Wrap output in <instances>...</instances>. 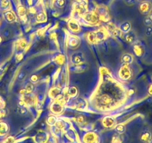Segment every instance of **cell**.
I'll return each instance as SVG.
<instances>
[{"label": "cell", "mask_w": 152, "mask_h": 143, "mask_svg": "<svg viewBox=\"0 0 152 143\" xmlns=\"http://www.w3.org/2000/svg\"><path fill=\"white\" fill-rule=\"evenodd\" d=\"M84 143H99V139L97 134L94 132H87L83 137Z\"/></svg>", "instance_id": "4"}, {"label": "cell", "mask_w": 152, "mask_h": 143, "mask_svg": "<svg viewBox=\"0 0 152 143\" xmlns=\"http://www.w3.org/2000/svg\"><path fill=\"white\" fill-rule=\"evenodd\" d=\"M68 43L70 47L72 48H76L77 46L79 45L80 40L78 37L74 35H71L69 37L68 40Z\"/></svg>", "instance_id": "12"}, {"label": "cell", "mask_w": 152, "mask_h": 143, "mask_svg": "<svg viewBox=\"0 0 152 143\" xmlns=\"http://www.w3.org/2000/svg\"><path fill=\"white\" fill-rule=\"evenodd\" d=\"M11 5L10 0H1L0 1V8L3 10L8 9Z\"/></svg>", "instance_id": "23"}, {"label": "cell", "mask_w": 152, "mask_h": 143, "mask_svg": "<svg viewBox=\"0 0 152 143\" xmlns=\"http://www.w3.org/2000/svg\"><path fill=\"white\" fill-rule=\"evenodd\" d=\"M81 1H87V0H81Z\"/></svg>", "instance_id": "43"}, {"label": "cell", "mask_w": 152, "mask_h": 143, "mask_svg": "<svg viewBox=\"0 0 152 143\" xmlns=\"http://www.w3.org/2000/svg\"><path fill=\"white\" fill-rule=\"evenodd\" d=\"M119 29H120L121 31L123 32V33H128L131 29V23H129V22H125V23H122L121 26H119Z\"/></svg>", "instance_id": "14"}, {"label": "cell", "mask_w": 152, "mask_h": 143, "mask_svg": "<svg viewBox=\"0 0 152 143\" xmlns=\"http://www.w3.org/2000/svg\"><path fill=\"white\" fill-rule=\"evenodd\" d=\"M83 18L87 23H90V24L97 25L100 22V19H99V16L94 12H88L87 11L86 14L83 15Z\"/></svg>", "instance_id": "2"}, {"label": "cell", "mask_w": 152, "mask_h": 143, "mask_svg": "<svg viewBox=\"0 0 152 143\" xmlns=\"http://www.w3.org/2000/svg\"><path fill=\"white\" fill-rule=\"evenodd\" d=\"M34 90V84L33 83L30 82V83H28L26 85L24 89V92L26 93H30L33 91Z\"/></svg>", "instance_id": "26"}, {"label": "cell", "mask_w": 152, "mask_h": 143, "mask_svg": "<svg viewBox=\"0 0 152 143\" xmlns=\"http://www.w3.org/2000/svg\"><path fill=\"white\" fill-rule=\"evenodd\" d=\"M139 9H140V13L143 15H148L151 10V4L148 1H144V2H141L139 6Z\"/></svg>", "instance_id": "5"}, {"label": "cell", "mask_w": 152, "mask_h": 143, "mask_svg": "<svg viewBox=\"0 0 152 143\" xmlns=\"http://www.w3.org/2000/svg\"><path fill=\"white\" fill-rule=\"evenodd\" d=\"M26 46V42L24 40H23H23H21V42H20V47L21 48V49H24Z\"/></svg>", "instance_id": "39"}, {"label": "cell", "mask_w": 152, "mask_h": 143, "mask_svg": "<svg viewBox=\"0 0 152 143\" xmlns=\"http://www.w3.org/2000/svg\"><path fill=\"white\" fill-rule=\"evenodd\" d=\"M31 81V83H33V84H35V83L38 82V81H39V78H38L37 75H33L31 76V78H30Z\"/></svg>", "instance_id": "34"}, {"label": "cell", "mask_w": 152, "mask_h": 143, "mask_svg": "<svg viewBox=\"0 0 152 143\" xmlns=\"http://www.w3.org/2000/svg\"><path fill=\"white\" fill-rule=\"evenodd\" d=\"M111 143H122V139H121L120 136L117 135V134H115V135L112 137Z\"/></svg>", "instance_id": "28"}, {"label": "cell", "mask_w": 152, "mask_h": 143, "mask_svg": "<svg viewBox=\"0 0 152 143\" xmlns=\"http://www.w3.org/2000/svg\"><path fill=\"white\" fill-rule=\"evenodd\" d=\"M65 0H55V5L58 8H64L65 5Z\"/></svg>", "instance_id": "30"}, {"label": "cell", "mask_w": 152, "mask_h": 143, "mask_svg": "<svg viewBox=\"0 0 152 143\" xmlns=\"http://www.w3.org/2000/svg\"><path fill=\"white\" fill-rule=\"evenodd\" d=\"M145 34L148 37H150L152 35V27L151 26H148L145 29Z\"/></svg>", "instance_id": "33"}, {"label": "cell", "mask_w": 152, "mask_h": 143, "mask_svg": "<svg viewBox=\"0 0 152 143\" xmlns=\"http://www.w3.org/2000/svg\"><path fill=\"white\" fill-rule=\"evenodd\" d=\"M75 11L76 13L81 14V15H84V14L87 12V4L86 1H81L80 0L79 2H76L74 5Z\"/></svg>", "instance_id": "3"}, {"label": "cell", "mask_w": 152, "mask_h": 143, "mask_svg": "<svg viewBox=\"0 0 152 143\" xmlns=\"http://www.w3.org/2000/svg\"><path fill=\"white\" fill-rule=\"evenodd\" d=\"M9 127L7 123L4 122H0V136H4L8 132Z\"/></svg>", "instance_id": "16"}, {"label": "cell", "mask_w": 152, "mask_h": 143, "mask_svg": "<svg viewBox=\"0 0 152 143\" xmlns=\"http://www.w3.org/2000/svg\"><path fill=\"white\" fill-rule=\"evenodd\" d=\"M37 140L38 143H46L47 142V134L45 133H41L37 136Z\"/></svg>", "instance_id": "17"}, {"label": "cell", "mask_w": 152, "mask_h": 143, "mask_svg": "<svg viewBox=\"0 0 152 143\" xmlns=\"http://www.w3.org/2000/svg\"><path fill=\"white\" fill-rule=\"evenodd\" d=\"M125 41L128 43H134L136 40L135 35H134L133 33H129V32H128V33H127L126 35H125Z\"/></svg>", "instance_id": "18"}, {"label": "cell", "mask_w": 152, "mask_h": 143, "mask_svg": "<svg viewBox=\"0 0 152 143\" xmlns=\"http://www.w3.org/2000/svg\"><path fill=\"white\" fill-rule=\"evenodd\" d=\"M121 61H122V62L124 64H128L129 65V64H131L133 62L134 58H133V56L131 55L126 53L122 55V58H121Z\"/></svg>", "instance_id": "15"}, {"label": "cell", "mask_w": 152, "mask_h": 143, "mask_svg": "<svg viewBox=\"0 0 152 143\" xmlns=\"http://www.w3.org/2000/svg\"><path fill=\"white\" fill-rule=\"evenodd\" d=\"M119 78H122L124 81H127V80L131 78V75H132V72H131V69L128 64H124L121 67L120 70H119Z\"/></svg>", "instance_id": "1"}, {"label": "cell", "mask_w": 152, "mask_h": 143, "mask_svg": "<svg viewBox=\"0 0 152 143\" xmlns=\"http://www.w3.org/2000/svg\"><path fill=\"white\" fill-rule=\"evenodd\" d=\"M140 139L142 143H152L151 134L148 131H143L140 134Z\"/></svg>", "instance_id": "8"}, {"label": "cell", "mask_w": 152, "mask_h": 143, "mask_svg": "<svg viewBox=\"0 0 152 143\" xmlns=\"http://www.w3.org/2000/svg\"><path fill=\"white\" fill-rule=\"evenodd\" d=\"M59 94V90H58V89H53V90L51 91V96H52V97H55V96H57Z\"/></svg>", "instance_id": "35"}, {"label": "cell", "mask_w": 152, "mask_h": 143, "mask_svg": "<svg viewBox=\"0 0 152 143\" xmlns=\"http://www.w3.org/2000/svg\"><path fill=\"white\" fill-rule=\"evenodd\" d=\"M55 126L59 128L60 130H63L66 128V122L64 120H61V119H58L56 123H55Z\"/></svg>", "instance_id": "25"}, {"label": "cell", "mask_w": 152, "mask_h": 143, "mask_svg": "<svg viewBox=\"0 0 152 143\" xmlns=\"http://www.w3.org/2000/svg\"><path fill=\"white\" fill-rule=\"evenodd\" d=\"M4 17L8 23H14L17 22V17L15 14L11 11H7L4 13Z\"/></svg>", "instance_id": "10"}, {"label": "cell", "mask_w": 152, "mask_h": 143, "mask_svg": "<svg viewBox=\"0 0 152 143\" xmlns=\"http://www.w3.org/2000/svg\"><path fill=\"white\" fill-rule=\"evenodd\" d=\"M87 38L88 40L90 43H96V34L95 31H91L88 34V36H87Z\"/></svg>", "instance_id": "27"}, {"label": "cell", "mask_w": 152, "mask_h": 143, "mask_svg": "<svg viewBox=\"0 0 152 143\" xmlns=\"http://www.w3.org/2000/svg\"><path fill=\"white\" fill-rule=\"evenodd\" d=\"M5 115H6V113H5V110H0V119L5 117Z\"/></svg>", "instance_id": "40"}, {"label": "cell", "mask_w": 152, "mask_h": 143, "mask_svg": "<svg viewBox=\"0 0 152 143\" xmlns=\"http://www.w3.org/2000/svg\"><path fill=\"white\" fill-rule=\"evenodd\" d=\"M99 17L100 19V20H103V21H107V20H110V16L108 14V13L107 12L106 9L104 8H99Z\"/></svg>", "instance_id": "13"}, {"label": "cell", "mask_w": 152, "mask_h": 143, "mask_svg": "<svg viewBox=\"0 0 152 143\" xmlns=\"http://www.w3.org/2000/svg\"><path fill=\"white\" fill-rule=\"evenodd\" d=\"M116 131H117L118 134H123L125 131V125H122V124H119V125H117L116 126Z\"/></svg>", "instance_id": "29"}, {"label": "cell", "mask_w": 152, "mask_h": 143, "mask_svg": "<svg viewBox=\"0 0 152 143\" xmlns=\"http://www.w3.org/2000/svg\"><path fill=\"white\" fill-rule=\"evenodd\" d=\"M51 110L55 114H60L63 111V106L60 102H54L51 106Z\"/></svg>", "instance_id": "11"}, {"label": "cell", "mask_w": 152, "mask_h": 143, "mask_svg": "<svg viewBox=\"0 0 152 143\" xmlns=\"http://www.w3.org/2000/svg\"><path fill=\"white\" fill-rule=\"evenodd\" d=\"M144 23H145V24L146 25V26H151V25L152 24V22L151 21V20L149 19L148 17H145V18Z\"/></svg>", "instance_id": "36"}, {"label": "cell", "mask_w": 152, "mask_h": 143, "mask_svg": "<svg viewBox=\"0 0 152 143\" xmlns=\"http://www.w3.org/2000/svg\"><path fill=\"white\" fill-rule=\"evenodd\" d=\"M148 17H149V19H150V20H151V21L152 22V12L150 13V14H148Z\"/></svg>", "instance_id": "41"}, {"label": "cell", "mask_w": 152, "mask_h": 143, "mask_svg": "<svg viewBox=\"0 0 152 143\" xmlns=\"http://www.w3.org/2000/svg\"><path fill=\"white\" fill-rule=\"evenodd\" d=\"M75 121L78 124H81V125H82V124H84V122H86V119L84 116H78L75 118Z\"/></svg>", "instance_id": "32"}, {"label": "cell", "mask_w": 152, "mask_h": 143, "mask_svg": "<svg viewBox=\"0 0 152 143\" xmlns=\"http://www.w3.org/2000/svg\"><path fill=\"white\" fill-rule=\"evenodd\" d=\"M5 106V103L3 99L0 97V109H3Z\"/></svg>", "instance_id": "37"}, {"label": "cell", "mask_w": 152, "mask_h": 143, "mask_svg": "<svg viewBox=\"0 0 152 143\" xmlns=\"http://www.w3.org/2000/svg\"><path fill=\"white\" fill-rule=\"evenodd\" d=\"M57 118L55 117V116H49V117L47 118V120H46V122H47L48 125H51V126H54L55 125L57 122Z\"/></svg>", "instance_id": "24"}, {"label": "cell", "mask_w": 152, "mask_h": 143, "mask_svg": "<svg viewBox=\"0 0 152 143\" xmlns=\"http://www.w3.org/2000/svg\"><path fill=\"white\" fill-rule=\"evenodd\" d=\"M102 125L104 128H110L112 127H113L115 125V123H116V121H115V119L113 117L110 116H106V117L102 119Z\"/></svg>", "instance_id": "7"}, {"label": "cell", "mask_w": 152, "mask_h": 143, "mask_svg": "<svg viewBox=\"0 0 152 143\" xmlns=\"http://www.w3.org/2000/svg\"><path fill=\"white\" fill-rule=\"evenodd\" d=\"M68 26L70 30L73 32H78L81 29V27H80V25L78 24V21L74 20V19H72V20H69V22L68 23Z\"/></svg>", "instance_id": "9"}, {"label": "cell", "mask_w": 152, "mask_h": 143, "mask_svg": "<svg viewBox=\"0 0 152 143\" xmlns=\"http://www.w3.org/2000/svg\"><path fill=\"white\" fill-rule=\"evenodd\" d=\"M71 61L73 64L78 65L82 63L84 61V58L83 53L81 52H75L71 56Z\"/></svg>", "instance_id": "6"}, {"label": "cell", "mask_w": 152, "mask_h": 143, "mask_svg": "<svg viewBox=\"0 0 152 143\" xmlns=\"http://www.w3.org/2000/svg\"><path fill=\"white\" fill-rule=\"evenodd\" d=\"M36 20L38 23H43L46 20V15L44 12H39L36 16Z\"/></svg>", "instance_id": "20"}, {"label": "cell", "mask_w": 152, "mask_h": 143, "mask_svg": "<svg viewBox=\"0 0 152 143\" xmlns=\"http://www.w3.org/2000/svg\"><path fill=\"white\" fill-rule=\"evenodd\" d=\"M17 111L21 115H26L28 113V110L26 107H19L17 109Z\"/></svg>", "instance_id": "31"}, {"label": "cell", "mask_w": 152, "mask_h": 143, "mask_svg": "<svg viewBox=\"0 0 152 143\" xmlns=\"http://www.w3.org/2000/svg\"><path fill=\"white\" fill-rule=\"evenodd\" d=\"M17 11H18V14L20 15V17H21V19H25L26 20V11L25 9V8L23 6H19L17 8Z\"/></svg>", "instance_id": "21"}, {"label": "cell", "mask_w": 152, "mask_h": 143, "mask_svg": "<svg viewBox=\"0 0 152 143\" xmlns=\"http://www.w3.org/2000/svg\"><path fill=\"white\" fill-rule=\"evenodd\" d=\"M125 2H126L128 5H134V4H135L136 0H125Z\"/></svg>", "instance_id": "38"}, {"label": "cell", "mask_w": 152, "mask_h": 143, "mask_svg": "<svg viewBox=\"0 0 152 143\" xmlns=\"http://www.w3.org/2000/svg\"><path fill=\"white\" fill-rule=\"evenodd\" d=\"M134 52L135 55L138 57H141L143 55V49L140 45H135L134 46Z\"/></svg>", "instance_id": "22"}, {"label": "cell", "mask_w": 152, "mask_h": 143, "mask_svg": "<svg viewBox=\"0 0 152 143\" xmlns=\"http://www.w3.org/2000/svg\"><path fill=\"white\" fill-rule=\"evenodd\" d=\"M2 37L0 36V43H2Z\"/></svg>", "instance_id": "42"}, {"label": "cell", "mask_w": 152, "mask_h": 143, "mask_svg": "<svg viewBox=\"0 0 152 143\" xmlns=\"http://www.w3.org/2000/svg\"><path fill=\"white\" fill-rule=\"evenodd\" d=\"M78 90L75 87H70L68 90V95L71 98H75L78 96Z\"/></svg>", "instance_id": "19"}]
</instances>
